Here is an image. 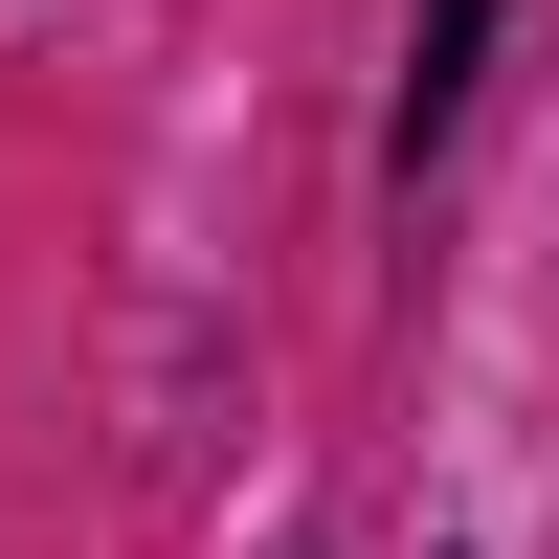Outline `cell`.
<instances>
[{
    "label": "cell",
    "instance_id": "1",
    "mask_svg": "<svg viewBox=\"0 0 559 559\" xmlns=\"http://www.w3.org/2000/svg\"><path fill=\"white\" fill-rule=\"evenodd\" d=\"M492 23H515V0H426V23H403V179L448 157V112H471V68H492Z\"/></svg>",
    "mask_w": 559,
    "mask_h": 559
}]
</instances>
